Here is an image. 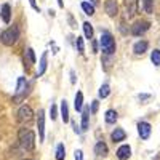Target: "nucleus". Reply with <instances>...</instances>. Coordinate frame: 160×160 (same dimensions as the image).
<instances>
[{"instance_id":"nucleus-1","label":"nucleus","mask_w":160,"mask_h":160,"mask_svg":"<svg viewBox=\"0 0 160 160\" xmlns=\"http://www.w3.org/2000/svg\"><path fill=\"white\" fill-rule=\"evenodd\" d=\"M19 146L24 151H34L35 148V135L32 130L22 128L19 131Z\"/></svg>"},{"instance_id":"nucleus-2","label":"nucleus","mask_w":160,"mask_h":160,"mask_svg":"<svg viewBox=\"0 0 160 160\" xmlns=\"http://www.w3.org/2000/svg\"><path fill=\"white\" fill-rule=\"evenodd\" d=\"M18 38H19V31H18L16 26H11V28H8L7 31H3L0 34V40H2V43L7 45V47L15 45Z\"/></svg>"},{"instance_id":"nucleus-3","label":"nucleus","mask_w":160,"mask_h":160,"mask_svg":"<svg viewBox=\"0 0 160 160\" xmlns=\"http://www.w3.org/2000/svg\"><path fill=\"white\" fill-rule=\"evenodd\" d=\"M99 43H101V50L104 55H112L115 51V40L109 32H102L101 38H99Z\"/></svg>"},{"instance_id":"nucleus-4","label":"nucleus","mask_w":160,"mask_h":160,"mask_svg":"<svg viewBox=\"0 0 160 160\" xmlns=\"http://www.w3.org/2000/svg\"><path fill=\"white\" fill-rule=\"evenodd\" d=\"M26 90H28V80H26L24 77H19L18 78V87H16V91H15V96H13V101L19 102L26 96V93H28Z\"/></svg>"},{"instance_id":"nucleus-5","label":"nucleus","mask_w":160,"mask_h":160,"mask_svg":"<svg viewBox=\"0 0 160 160\" xmlns=\"http://www.w3.org/2000/svg\"><path fill=\"white\" fill-rule=\"evenodd\" d=\"M32 118H34V112L32 109L29 108V106H21L19 111H18V120L21 123H31L32 122Z\"/></svg>"},{"instance_id":"nucleus-6","label":"nucleus","mask_w":160,"mask_h":160,"mask_svg":"<svg viewBox=\"0 0 160 160\" xmlns=\"http://www.w3.org/2000/svg\"><path fill=\"white\" fill-rule=\"evenodd\" d=\"M149 28H151V22H148V21H136L135 24L131 26V34L139 37V35H142L146 31H148Z\"/></svg>"},{"instance_id":"nucleus-7","label":"nucleus","mask_w":160,"mask_h":160,"mask_svg":"<svg viewBox=\"0 0 160 160\" xmlns=\"http://www.w3.org/2000/svg\"><path fill=\"white\" fill-rule=\"evenodd\" d=\"M37 128H38V138L40 141H43L45 138V112L40 109L37 114Z\"/></svg>"},{"instance_id":"nucleus-8","label":"nucleus","mask_w":160,"mask_h":160,"mask_svg":"<svg viewBox=\"0 0 160 160\" xmlns=\"http://www.w3.org/2000/svg\"><path fill=\"white\" fill-rule=\"evenodd\" d=\"M138 131H139L141 139H148V138L151 136L152 128H151V125H149L148 122H139V123H138Z\"/></svg>"},{"instance_id":"nucleus-9","label":"nucleus","mask_w":160,"mask_h":160,"mask_svg":"<svg viewBox=\"0 0 160 160\" xmlns=\"http://www.w3.org/2000/svg\"><path fill=\"white\" fill-rule=\"evenodd\" d=\"M104 8H106V13H108V15H109L111 18L117 16V13H118L117 0H106V5H104Z\"/></svg>"},{"instance_id":"nucleus-10","label":"nucleus","mask_w":160,"mask_h":160,"mask_svg":"<svg viewBox=\"0 0 160 160\" xmlns=\"http://www.w3.org/2000/svg\"><path fill=\"white\" fill-rule=\"evenodd\" d=\"M130 155H131V148H130L128 144L120 146V148L117 149V157H118L120 160H127Z\"/></svg>"},{"instance_id":"nucleus-11","label":"nucleus","mask_w":160,"mask_h":160,"mask_svg":"<svg viewBox=\"0 0 160 160\" xmlns=\"http://www.w3.org/2000/svg\"><path fill=\"white\" fill-rule=\"evenodd\" d=\"M148 47H149V43L146 42V40H139V42H136L135 47H133V51H135L136 55H142V53L148 51Z\"/></svg>"},{"instance_id":"nucleus-12","label":"nucleus","mask_w":160,"mask_h":160,"mask_svg":"<svg viewBox=\"0 0 160 160\" xmlns=\"http://www.w3.org/2000/svg\"><path fill=\"white\" fill-rule=\"evenodd\" d=\"M125 131L122 130V128H115L114 131H112V135H111V138H112V141L114 142H120V141H123L125 139Z\"/></svg>"},{"instance_id":"nucleus-13","label":"nucleus","mask_w":160,"mask_h":160,"mask_svg":"<svg viewBox=\"0 0 160 160\" xmlns=\"http://www.w3.org/2000/svg\"><path fill=\"white\" fill-rule=\"evenodd\" d=\"M95 154L102 155V157L108 155V146H106V142H102V141H98V142H96V146H95Z\"/></svg>"},{"instance_id":"nucleus-14","label":"nucleus","mask_w":160,"mask_h":160,"mask_svg":"<svg viewBox=\"0 0 160 160\" xmlns=\"http://www.w3.org/2000/svg\"><path fill=\"white\" fill-rule=\"evenodd\" d=\"M136 2H138V0H125L127 11H128V18L135 16V13H136Z\"/></svg>"},{"instance_id":"nucleus-15","label":"nucleus","mask_w":160,"mask_h":160,"mask_svg":"<svg viewBox=\"0 0 160 160\" xmlns=\"http://www.w3.org/2000/svg\"><path fill=\"white\" fill-rule=\"evenodd\" d=\"M2 19H3V22H10V19H11V8H10V5L8 3H3L2 5Z\"/></svg>"},{"instance_id":"nucleus-16","label":"nucleus","mask_w":160,"mask_h":160,"mask_svg":"<svg viewBox=\"0 0 160 160\" xmlns=\"http://www.w3.org/2000/svg\"><path fill=\"white\" fill-rule=\"evenodd\" d=\"M47 71V51L42 55V58H40V64H38V71H37V77L43 75Z\"/></svg>"},{"instance_id":"nucleus-17","label":"nucleus","mask_w":160,"mask_h":160,"mask_svg":"<svg viewBox=\"0 0 160 160\" xmlns=\"http://www.w3.org/2000/svg\"><path fill=\"white\" fill-rule=\"evenodd\" d=\"M61 117H62V122H69V108H68V102L66 99L61 101Z\"/></svg>"},{"instance_id":"nucleus-18","label":"nucleus","mask_w":160,"mask_h":160,"mask_svg":"<svg viewBox=\"0 0 160 160\" xmlns=\"http://www.w3.org/2000/svg\"><path fill=\"white\" fill-rule=\"evenodd\" d=\"M82 106H83V95H82V91H77L74 108H75V111H82Z\"/></svg>"},{"instance_id":"nucleus-19","label":"nucleus","mask_w":160,"mask_h":160,"mask_svg":"<svg viewBox=\"0 0 160 160\" xmlns=\"http://www.w3.org/2000/svg\"><path fill=\"white\" fill-rule=\"evenodd\" d=\"M88 118H90V109H83V112H82V131L88 130Z\"/></svg>"},{"instance_id":"nucleus-20","label":"nucleus","mask_w":160,"mask_h":160,"mask_svg":"<svg viewBox=\"0 0 160 160\" xmlns=\"http://www.w3.org/2000/svg\"><path fill=\"white\" fill-rule=\"evenodd\" d=\"M106 122H108V123H115L117 122V112L109 109L108 112H106Z\"/></svg>"},{"instance_id":"nucleus-21","label":"nucleus","mask_w":160,"mask_h":160,"mask_svg":"<svg viewBox=\"0 0 160 160\" xmlns=\"http://www.w3.org/2000/svg\"><path fill=\"white\" fill-rule=\"evenodd\" d=\"M82 10L85 11V15H88V16L95 15V7H93L91 3H88V2H83L82 3Z\"/></svg>"},{"instance_id":"nucleus-22","label":"nucleus","mask_w":160,"mask_h":160,"mask_svg":"<svg viewBox=\"0 0 160 160\" xmlns=\"http://www.w3.org/2000/svg\"><path fill=\"white\" fill-rule=\"evenodd\" d=\"M64 157H66L64 144H58V148H56V160H64Z\"/></svg>"},{"instance_id":"nucleus-23","label":"nucleus","mask_w":160,"mask_h":160,"mask_svg":"<svg viewBox=\"0 0 160 160\" xmlns=\"http://www.w3.org/2000/svg\"><path fill=\"white\" fill-rule=\"evenodd\" d=\"M83 32L87 38H93V26L90 22H83Z\"/></svg>"},{"instance_id":"nucleus-24","label":"nucleus","mask_w":160,"mask_h":160,"mask_svg":"<svg viewBox=\"0 0 160 160\" xmlns=\"http://www.w3.org/2000/svg\"><path fill=\"white\" fill-rule=\"evenodd\" d=\"M109 93H111V88H109L108 83L101 85V88H99V98H108V96H109Z\"/></svg>"},{"instance_id":"nucleus-25","label":"nucleus","mask_w":160,"mask_h":160,"mask_svg":"<svg viewBox=\"0 0 160 160\" xmlns=\"http://www.w3.org/2000/svg\"><path fill=\"white\" fill-rule=\"evenodd\" d=\"M151 61L155 64V66H160V50H154L151 53Z\"/></svg>"},{"instance_id":"nucleus-26","label":"nucleus","mask_w":160,"mask_h":160,"mask_svg":"<svg viewBox=\"0 0 160 160\" xmlns=\"http://www.w3.org/2000/svg\"><path fill=\"white\" fill-rule=\"evenodd\" d=\"M142 8L146 10V13H152V8H154V0H142Z\"/></svg>"},{"instance_id":"nucleus-27","label":"nucleus","mask_w":160,"mask_h":160,"mask_svg":"<svg viewBox=\"0 0 160 160\" xmlns=\"http://www.w3.org/2000/svg\"><path fill=\"white\" fill-rule=\"evenodd\" d=\"M26 56H28L29 66H32V64L35 62V55H34V50H32V48H28V50H26Z\"/></svg>"},{"instance_id":"nucleus-28","label":"nucleus","mask_w":160,"mask_h":160,"mask_svg":"<svg viewBox=\"0 0 160 160\" xmlns=\"http://www.w3.org/2000/svg\"><path fill=\"white\" fill-rule=\"evenodd\" d=\"M77 48H78V53H80V55H83V53H85L83 38H82V37H77Z\"/></svg>"},{"instance_id":"nucleus-29","label":"nucleus","mask_w":160,"mask_h":160,"mask_svg":"<svg viewBox=\"0 0 160 160\" xmlns=\"http://www.w3.org/2000/svg\"><path fill=\"white\" fill-rule=\"evenodd\" d=\"M50 117H51V120H55V118L58 117V109H56V106H55V104H51V109H50Z\"/></svg>"},{"instance_id":"nucleus-30","label":"nucleus","mask_w":160,"mask_h":160,"mask_svg":"<svg viewBox=\"0 0 160 160\" xmlns=\"http://www.w3.org/2000/svg\"><path fill=\"white\" fill-rule=\"evenodd\" d=\"M74 157H75V160H83V152L80 151V149H77L74 152Z\"/></svg>"},{"instance_id":"nucleus-31","label":"nucleus","mask_w":160,"mask_h":160,"mask_svg":"<svg viewBox=\"0 0 160 160\" xmlns=\"http://www.w3.org/2000/svg\"><path fill=\"white\" fill-rule=\"evenodd\" d=\"M72 128H74V131L77 133V135H80V133H82V130H80V128H78V125H77L75 122H72Z\"/></svg>"},{"instance_id":"nucleus-32","label":"nucleus","mask_w":160,"mask_h":160,"mask_svg":"<svg viewBox=\"0 0 160 160\" xmlns=\"http://www.w3.org/2000/svg\"><path fill=\"white\" fill-rule=\"evenodd\" d=\"M29 3H31V7L35 10V11H40V8H38V5L35 3V0H29Z\"/></svg>"},{"instance_id":"nucleus-33","label":"nucleus","mask_w":160,"mask_h":160,"mask_svg":"<svg viewBox=\"0 0 160 160\" xmlns=\"http://www.w3.org/2000/svg\"><path fill=\"white\" fill-rule=\"evenodd\" d=\"M98 111V101H93V104H91V112L95 114Z\"/></svg>"},{"instance_id":"nucleus-34","label":"nucleus","mask_w":160,"mask_h":160,"mask_svg":"<svg viewBox=\"0 0 160 160\" xmlns=\"http://www.w3.org/2000/svg\"><path fill=\"white\" fill-rule=\"evenodd\" d=\"M71 82H72V83L75 82V75H74V72H71Z\"/></svg>"},{"instance_id":"nucleus-35","label":"nucleus","mask_w":160,"mask_h":160,"mask_svg":"<svg viewBox=\"0 0 160 160\" xmlns=\"http://www.w3.org/2000/svg\"><path fill=\"white\" fill-rule=\"evenodd\" d=\"M58 5H59V7H61V8H62V7H64V3H62V0H58Z\"/></svg>"},{"instance_id":"nucleus-36","label":"nucleus","mask_w":160,"mask_h":160,"mask_svg":"<svg viewBox=\"0 0 160 160\" xmlns=\"http://www.w3.org/2000/svg\"><path fill=\"white\" fill-rule=\"evenodd\" d=\"M91 2H96V0H91Z\"/></svg>"},{"instance_id":"nucleus-37","label":"nucleus","mask_w":160,"mask_h":160,"mask_svg":"<svg viewBox=\"0 0 160 160\" xmlns=\"http://www.w3.org/2000/svg\"><path fill=\"white\" fill-rule=\"evenodd\" d=\"M28 160H32V158H28Z\"/></svg>"}]
</instances>
